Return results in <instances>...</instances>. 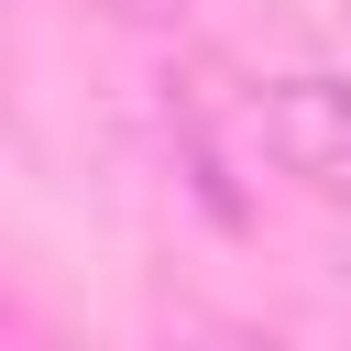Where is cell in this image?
Segmentation results:
<instances>
[{"mask_svg":"<svg viewBox=\"0 0 351 351\" xmlns=\"http://www.w3.org/2000/svg\"><path fill=\"white\" fill-rule=\"evenodd\" d=\"M252 143H263V165H274L307 208L351 219V77H318V66L263 77V88H252Z\"/></svg>","mask_w":351,"mask_h":351,"instance_id":"cell-1","label":"cell"},{"mask_svg":"<svg viewBox=\"0 0 351 351\" xmlns=\"http://www.w3.org/2000/svg\"><path fill=\"white\" fill-rule=\"evenodd\" d=\"M99 11H121V22H176V0H99Z\"/></svg>","mask_w":351,"mask_h":351,"instance_id":"cell-2","label":"cell"}]
</instances>
